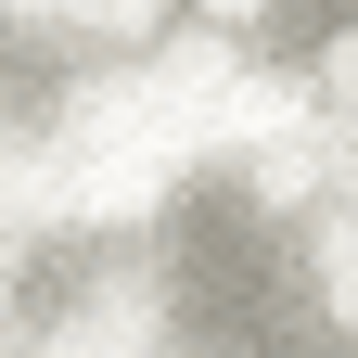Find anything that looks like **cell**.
I'll list each match as a JSON object with an SVG mask.
<instances>
[{
	"instance_id": "2",
	"label": "cell",
	"mask_w": 358,
	"mask_h": 358,
	"mask_svg": "<svg viewBox=\"0 0 358 358\" xmlns=\"http://www.w3.org/2000/svg\"><path fill=\"white\" fill-rule=\"evenodd\" d=\"M307 90H320V115H333V128H358V26H345V38H320Z\"/></svg>"
},
{
	"instance_id": "4",
	"label": "cell",
	"mask_w": 358,
	"mask_h": 358,
	"mask_svg": "<svg viewBox=\"0 0 358 358\" xmlns=\"http://www.w3.org/2000/svg\"><path fill=\"white\" fill-rule=\"evenodd\" d=\"M192 13H205V26H231V38H243V26L268 13V0H192Z\"/></svg>"
},
{
	"instance_id": "1",
	"label": "cell",
	"mask_w": 358,
	"mask_h": 358,
	"mask_svg": "<svg viewBox=\"0 0 358 358\" xmlns=\"http://www.w3.org/2000/svg\"><path fill=\"white\" fill-rule=\"evenodd\" d=\"M320 307H333V320H358V205L320 217Z\"/></svg>"
},
{
	"instance_id": "3",
	"label": "cell",
	"mask_w": 358,
	"mask_h": 358,
	"mask_svg": "<svg viewBox=\"0 0 358 358\" xmlns=\"http://www.w3.org/2000/svg\"><path fill=\"white\" fill-rule=\"evenodd\" d=\"M333 205H358V128H333Z\"/></svg>"
}]
</instances>
